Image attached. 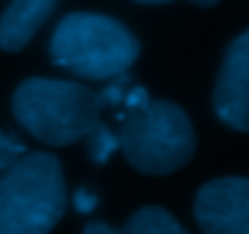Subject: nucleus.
I'll list each match as a JSON object with an SVG mask.
<instances>
[{"label": "nucleus", "mask_w": 249, "mask_h": 234, "mask_svg": "<svg viewBox=\"0 0 249 234\" xmlns=\"http://www.w3.org/2000/svg\"><path fill=\"white\" fill-rule=\"evenodd\" d=\"M73 205L78 208V213H92V210L97 208V196L89 193L87 188H80V191H75V196H73Z\"/></svg>", "instance_id": "nucleus-12"}, {"label": "nucleus", "mask_w": 249, "mask_h": 234, "mask_svg": "<svg viewBox=\"0 0 249 234\" xmlns=\"http://www.w3.org/2000/svg\"><path fill=\"white\" fill-rule=\"evenodd\" d=\"M58 157L24 152L0 176V234H49L66 213Z\"/></svg>", "instance_id": "nucleus-1"}, {"label": "nucleus", "mask_w": 249, "mask_h": 234, "mask_svg": "<svg viewBox=\"0 0 249 234\" xmlns=\"http://www.w3.org/2000/svg\"><path fill=\"white\" fill-rule=\"evenodd\" d=\"M119 150L128 164L150 176H165L191 162L196 138L189 116L172 101L143 99L121 116Z\"/></svg>", "instance_id": "nucleus-4"}, {"label": "nucleus", "mask_w": 249, "mask_h": 234, "mask_svg": "<svg viewBox=\"0 0 249 234\" xmlns=\"http://www.w3.org/2000/svg\"><path fill=\"white\" fill-rule=\"evenodd\" d=\"M58 0H12L0 17V49L17 53L41 29Z\"/></svg>", "instance_id": "nucleus-7"}, {"label": "nucleus", "mask_w": 249, "mask_h": 234, "mask_svg": "<svg viewBox=\"0 0 249 234\" xmlns=\"http://www.w3.org/2000/svg\"><path fill=\"white\" fill-rule=\"evenodd\" d=\"M141 44L119 19L94 12H73L63 17L51 36V61L89 80L124 75L138 58Z\"/></svg>", "instance_id": "nucleus-3"}, {"label": "nucleus", "mask_w": 249, "mask_h": 234, "mask_svg": "<svg viewBox=\"0 0 249 234\" xmlns=\"http://www.w3.org/2000/svg\"><path fill=\"white\" fill-rule=\"evenodd\" d=\"M24 152H27V148L19 140H15V138H10L7 133L0 131V171H5L12 162H17Z\"/></svg>", "instance_id": "nucleus-11"}, {"label": "nucleus", "mask_w": 249, "mask_h": 234, "mask_svg": "<svg viewBox=\"0 0 249 234\" xmlns=\"http://www.w3.org/2000/svg\"><path fill=\"white\" fill-rule=\"evenodd\" d=\"M126 92H128V78H126V73H124V75L111 78V80H109V84H107V89L99 94L102 109H104V106H116V104H124Z\"/></svg>", "instance_id": "nucleus-10"}, {"label": "nucleus", "mask_w": 249, "mask_h": 234, "mask_svg": "<svg viewBox=\"0 0 249 234\" xmlns=\"http://www.w3.org/2000/svg\"><path fill=\"white\" fill-rule=\"evenodd\" d=\"M136 2H148V5H162V2H172V0H136Z\"/></svg>", "instance_id": "nucleus-14"}, {"label": "nucleus", "mask_w": 249, "mask_h": 234, "mask_svg": "<svg viewBox=\"0 0 249 234\" xmlns=\"http://www.w3.org/2000/svg\"><path fill=\"white\" fill-rule=\"evenodd\" d=\"M85 234H189L165 208L148 205L128 217L124 227H109L104 222H92L85 227Z\"/></svg>", "instance_id": "nucleus-8"}, {"label": "nucleus", "mask_w": 249, "mask_h": 234, "mask_svg": "<svg viewBox=\"0 0 249 234\" xmlns=\"http://www.w3.org/2000/svg\"><path fill=\"white\" fill-rule=\"evenodd\" d=\"M19 126L51 148H66L87 135L102 118L99 94L71 80L29 78L12 97Z\"/></svg>", "instance_id": "nucleus-2"}, {"label": "nucleus", "mask_w": 249, "mask_h": 234, "mask_svg": "<svg viewBox=\"0 0 249 234\" xmlns=\"http://www.w3.org/2000/svg\"><path fill=\"white\" fill-rule=\"evenodd\" d=\"M194 5H198V7H211V5H218L220 0H191Z\"/></svg>", "instance_id": "nucleus-13"}, {"label": "nucleus", "mask_w": 249, "mask_h": 234, "mask_svg": "<svg viewBox=\"0 0 249 234\" xmlns=\"http://www.w3.org/2000/svg\"><path fill=\"white\" fill-rule=\"evenodd\" d=\"M194 217L203 234H249V179L208 181L194 201Z\"/></svg>", "instance_id": "nucleus-5"}, {"label": "nucleus", "mask_w": 249, "mask_h": 234, "mask_svg": "<svg viewBox=\"0 0 249 234\" xmlns=\"http://www.w3.org/2000/svg\"><path fill=\"white\" fill-rule=\"evenodd\" d=\"M213 106L225 126L249 133V29L225 51L213 92Z\"/></svg>", "instance_id": "nucleus-6"}, {"label": "nucleus", "mask_w": 249, "mask_h": 234, "mask_svg": "<svg viewBox=\"0 0 249 234\" xmlns=\"http://www.w3.org/2000/svg\"><path fill=\"white\" fill-rule=\"evenodd\" d=\"M87 152H89V159L94 164H107L109 157L119 150V135L99 118L89 131H87Z\"/></svg>", "instance_id": "nucleus-9"}]
</instances>
